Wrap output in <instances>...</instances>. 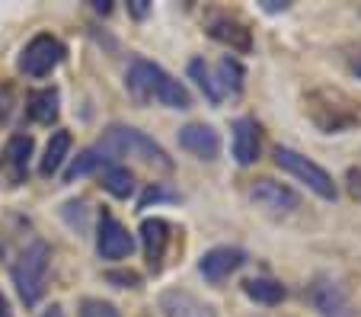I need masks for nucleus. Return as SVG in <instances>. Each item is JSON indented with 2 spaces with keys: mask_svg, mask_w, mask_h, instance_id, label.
I'll use <instances>...</instances> for the list:
<instances>
[{
  "mask_svg": "<svg viewBox=\"0 0 361 317\" xmlns=\"http://www.w3.org/2000/svg\"><path fill=\"white\" fill-rule=\"evenodd\" d=\"M243 263H246V253L240 247H212L198 260V273H202L208 282H224Z\"/></svg>",
  "mask_w": 361,
  "mask_h": 317,
  "instance_id": "nucleus-12",
  "label": "nucleus"
},
{
  "mask_svg": "<svg viewBox=\"0 0 361 317\" xmlns=\"http://www.w3.org/2000/svg\"><path fill=\"white\" fill-rule=\"evenodd\" d=\"M131 13H135V16L147 13V0H131Z\"/></svg>",
  "mask_w": 361,
  "mask_h": 317,
  "instance_id": "nucleus-29",
  "label": "nucleus"
},
{
  "mask_svg": "<svg viewBox=\"0 0 361 317\" xmlns=\"http://www.w3.org/2000/svg\"><path fill=\"white\" fill-rule=\"evenodd\" d=\"M352 71H355V74H358V77H361V52H358V55H355V58H352Z\"/></svg>",
  "mask_w": 361,
  "mask_h": 317,
  "instance_id": "nucleus-33",
  "label": "nucleus"
},
{
  "mask_svg": "<svg viewBox=\"0 0 361 317\" xmlns=\"http://www.w3.org/2000/svg\"><path fill=\"white\" fill-rule=\"evenodd\" d=\"M189 77L202 87V93H204V100L212 106H218L221 103V90H218V83H214V77H212V71H208V64L202 61V58H195V61H189Z\"/></svg>",
  "mask_w": 361,
  "mask_h": 317,
  "instance_id": "nucleus-22",
  "label": "nucleus"
},
{
  "mask_svg": "<svg viewBox=\"0 0 361 317\" xmlns=\"http://www.w3.org/2000/svg\"><path fill=\"white\" fill-rule=\"evenodd\" d=\"M68 151H71V135L64 128L55 131V135H51V141H48V148H45V157H42V164H39L42 177H55V173L61 170Z\"/></svg>",
  "mask_w": 361,
  "mask_h": 317,
  "instance_id": "nucleus-18",
  "label": "nucleus"
},
{
  "mask_svg": "<svg viewBox=\"0 0 361 317\" xmlns=\"http://www.w3.org/2000/svg\"><path fill=\"white\" fill-rule=\"evenodd\" d=\"M170 241H173V225L166 218H144L141 221V244H144V256H147L150 273H160V269H164Z\"/></svg>",
  "mask_w": 361,
  "mask_h": 317,
  "instance_id": "nucleus-11",
  "label": "nucleus"
},
{
  "mask_svg": "<svg viewBox=\"0 0 361 317\" xmlns=\"http://www.w3.org/2000/svg\"><path fill=\"white\" fill-rule=\"evenodd\" d=\"M96 151H99L102 157H106V154H116V157H135V160H141V164L154 167V170H160V173L173 170L170 154L150 138V135L131 128V125H109V128L102 131Z\"/></svg>",
  "mask_w": 361,
  "mask_h": 317,
  "instance_id": "nucleus-4",
  "label": "nucleus"
},
{
  "mask_svg": "<svg viewBox=\"0 0 361 317\" xmlns=\"http://www.w3.org/2000/svg\"><path fill=\"white\" fill-rule=\"evenodd\" d=\"M243 292L259 304H279L288 295V289L281 282H275V279H246Z\"/></svg>",
  "mask_w": 361,
  "mask_h": 317,
  "instance_id": "nucleus-19",
  "label": "nucleus"
},
{
  "mask_svg": "<svg viewBox=\"0 0 361 317\" xmlns=\"http://www.w3.org/2000/svg\"><path fill=\"white\" fill-rule=\"evenodd\" d=\"M259 151H262L259 122L250 116H240L237 122H233V157H237V164H243V167L256 164Z\"/></svg>",
  "mask_w": 361,
  "mask_h": 317,
  "instance_id": "nucleus-15",
  "label": "nucleus"
},
{
  "mask_svg": "<svg viewBox=\"0 0 361 317\" xmlns=\"http://www.w3.org/2000/svg\"><path fill=\"white\" fill-rule=\"evenodd\" d=\"M262 10L266 13H281V10H288L285 0H262Z\"/></svg>",
  "mask_w": 361,
  "mask_h": 317,
  "instance_id": "nucleus-28",
  "label": "nucleus"
},
{
  "mask_svg": "<svg viewBox=\"0 0 361 317\" xmlns=\"http://www.w3.org/2000/svg\"><path fill=\"white\" fill-rule=\"evenodd\" d=\"M160 199H176V193H170V189H160V186H150L147 193L141 196V202H137V208H147L150 202H160Z\"/></svg>",
  "mask_w": 361,
  "mask_h": 317,
  "instance_id": "nucleus-27",
  "label": "nucleus"
},
{
  "mask_svg": "<svg viewBox=\"0 0 361 317\" xmlns=\"http://www.w3.org/2000/svg\"><path fill=\"white\" fill-rule=\"evenodd\" d=\"M106 282L118 285V289H137V285H141V276L131 273V269H109V273H106Z\"/></svg>",
  "mask_w": 361,
  "mask_h": 317,
  "instance_id": "nucleus-26",
  "label": "nucleus"
},
{
  "mask_svg": "<svg viewBox=\"0 0 361 317\" xmlns=\"http://www.w3.org/2000/svg\"><path fill=\"white\" fill-rule=\"evenodd\" d=\"M275 164H279L285 173L298 177L300 183H307V189H310V193H317L320 199H326V202L336 199V183H333V177H329V173L323 170L320 164H314L310 157L298 154L294 148H279V151H275Z\"/></svg>",
  "mask_w": 361,
  "mask_h": 317,
  "instance_id": "nucleus-5",
  "label": "nucleus"
},
{
  "mask_svg": "<svg viewBox=\"0 0 361 317\" xmlns=\"http://www.w3.org/2000/svg\"><path fill=\"white\" fill-rule=\"evenodd\" d=\"M307 301L323 317H352V304H348L342 285L333 276H323V273L307 285Z\"/></svg>",
  "mask_w": 361,
  "mask_h": 317,
  "instance_id": "nucleus-8",
  "label": "nucleus"
},
{
  "mask_svg": "<svg viewBox=\"0 0 361 317\" xmlns=\"http://www.w3.org/2000/svg\"><path fill=\"white\" fill-rule=\"evenodd\" d=\"M102 164H109V157H102L96 148H90V151L77 154V160L68 167V170H64V183H74V179L87 177V173H93L96 167H102Z\"/></svg>",
  "mask_w": 361,
  "mask_h": 317,
  "instance_id": "nucleus-23",
  "label": "nucleus"
},
{
  "mask_svg": "<svg viewBox=\"0 0 361 317\" xmlns=\"http://www.w3.org/2000/svg\"><path fill=\"white\" fill-rule=\"evenodd\" d=\"M0 317H13V314H10V301L4 295H0Z\"/></svg>",
  "mask_w": 361,
  "mask_h": 317,
  "instance_id": "nucleus-32",
  "label": "nucleus"
},
{
  "mask_svg": "<svg viewBox=\"0 0 361 317\" xmlns=\"http://www.w3.org/2000/svg\"><path fill=\"white\" fill-rule=\"evenodd\" d=\"M204 29H208V35H212L214 42L231 45V52H237V55H250L252 52V32L243 20H237V16L218 13V10H214V13L204 16Z\"/></svg>",
  "mask_w": 361,
  "mask_h": 317,
  "instance_id": "nucleus-9",
  "label": "nucleus"
},
{
  "mask_svg": "<svg viewBox=\"0 0 361 317\" xmlns=\"http://www.w3.org/2000/svg\"><path fill=\"white\" fill-rule=\"evenodd\" d=\"M157 304H160V314L164 317H214L212 304L198 301V298L185 289H166Z\"/></svg>",
  "mask_w": 361,
  "mask_h": 317,
  "instance_id": "nucleus-16",
  "label": "nucleus"
},
{
  "mask_svg": "<svg viewBox=\"0 0 361 317\" xmlns=\"http://www.w3.org/2000/svg\"><path fill=\"white\" fill-rule=\"evenodd\" d=\"M39 317H64V308L61 304H51V308H45Z\"/></svg>",
  "mask_w": 361,
  "mask_h": 317,
  "instance_id": "nucleus-30",
  "label": "nucleus"
},
{
  "mask_svg": "<svg viewBox=\"0 0 361 317\" xmlns=\"http://www.w3.org/2000/svg\"><path fill=\"white\" fill-rule=\"evenodd\" d=\"M48 266H51V247L42 237H32L26 247L16 253V260H10V279L16 285V295L26 308L39 304V298L45 295L48 285Z\"/></svg>",
  "mask_w": 361,
  "mask_h": 317,
  "instance_id": "nucleus-3",
  "label": "nucleus"
},
{
  "mask_svg": "<svg viewBox=\"0 0 361 317\" xmlns=\"http://www.w3.org/2000/svg\"><path fill=\"white\" fill-rule=\"evenodd\" d=\"M179 148L195 154L198 160H214L221 154V138L212 125L192 122V125H185V128H179Z\"/></svg>",
  "mask_w": 361,
  "mask_h": 317,
  "instance_id": "nucleus-14",
  "label": "nucleus"
},
{
  "mask_svg": "<svg viewBox=\"0 0 361 317\" xmlns=\"http://www.w3.org/2000/svg\"><path fill=\"white\" fill-rule=\"evenodd\" d=\"M26 112L32 122L39 125H51L61 112V97H58L55 87H42V90H32L29 93V103H26Z\"/></svg>",
  "mask_w": 361,
  "mask_h": 317,
  "instance_id": "nucleus-17",
  "label": "nucleus"
},
{
  "mask_svg": "<svg viewBox=\"0 0 361 317\" xmlns=\"http://www.w3.org/2000/svg\"><path fill=\"white\" fill-rule=\"evenodd\" d=\"M243 64L237 61V58H224V61L218 64V90H221V97L224 93H231V97H237L240 90H243Z\"/></svg>",
  "mask_w": 361,
  "mask_h": 317,
  "instance_id": "nucleus-20",
  "label": "nucleus"
},
{
  "mask_svg": "<svg viewBox=\"0 0 361 317\" xmlns=\"http://www.w3.org/2000/svg\"><path fill=\"white\" fill-rule=\"evenodd\" d=\"M68 49H64V42L51 32H39L26 42V49L20 52V71L26 77H45L64 61Z\"/></svg>",
  "mask_w": 361,
  "mask_h": 317,
  "instance_id": "nucleus-6",
  "label": "nucleus"
},
{
  "mask_svg": "<svg viewBox=\"0 0 361 317\" xmlns=\"http://www.w3.org/2000/svg\"><path fill=\"white\" fill-rule=\"evenodd\" d=\"M93 10H96V13H109V10H112V4H106V0H96V4H93Z\"/></svg>",
  "mask_w": 361,
  "mask_h": 317,
  "instance_id": "nucleus-31",
  "label": "nucleus"
},
{
  "mask_svg": "<svg viewBox=\"0 0 361 317\" xmlns=\"http://www.w3.org/2000/svg\"><path fill=\"white\" fill-rule=\"evenodd\" d=\"M304 112L317 131L342 135L361 125V106L339 87H317L304 97Z\"/></svg>",
  "mask_w": 361,
  "mask_h": 317,
  "instance_id": "nucleus-1",
  "label": "nucleus"
},
{
  "mask_svg": "<svg viewBox=\"0 0 361 317\" xmlns=\"http://www.w3.org/2000/svg\"><path fill=\"white\" fill-rule=\"evenodd\" d=\"M250 199L275 215H285L291 208H298V193L291 186H285V183H275V179H256L250 186Z\"/></svg>",
  "mask_w": 361,
  "mask_h": 317,
  "instance_id": "nucleus-13",
  "label": "nucleus"
},
{
  "mask_svg": "<svg viewBox=\"0 0 361 317\" xmlns=\"http://www.w3.org/2000/svg\"><path fill=\"white\" fill-rule=\"evenodd\" d=\"M61 215H64V221H68L71 228L87 231V202H64Z\"/></svg>",
  "mask_w": 361,
  "mask_h": 317,
  "instance_id": "nucleus-25",
  "label": "nucleus"
},
{
  "mask_svg": "<svg viewBox=\"0 0 361 317\" xmlns=\"http://www.w3.org/2000/svg\"><path fill=\"white\" fill-rule=\"evenodd\" d=\"M102 186L109 189L116 199H128L131 189H135V179H131V173L125 170V167L106 164V173H102Z\"/></svg>",
  "mask_w": 361,
  "mask_h": 317,
  "instance_id": "nucleus-21",
  "label": "nucleus"
},
{
  "mask_svg": "<svg viewBox=\"0 0 361 317\" xmlns=\"http://www.w3.org/2000/svg\"><path fill=\"white\" fill-rule=\"evenodd\" d=\"M125 83H128V90L137 100H144V103L157 100V103L170 106V109H189L192 106L189 90H185L176 77L166 74L160 64L147 61V58H131Z\"/></svg>",
  "mask_w": 361,
  "mask_h": 317,
  "instance_id": "nucleus-2",
  "label": "nucleus"
},
{
  "mask_svg": "<svg viewBox=\"0 0 361 317\" xmlns=\"http://www.w3.org/2000/svg\"><path fill=\"white\" fill-rule=\"evenodd\" d=\"M80 317H122L116 304L102 301V298H83L80 301Z\"/></svg>",
  "mask_w": 361,
  "mask_h": 317,
  "instance_id": "nucleus-24",
  "label": "nucleus"
},
{
  "mask_svg": "<svg viewBox=\"0 0 361 317\" xmlns=\"http://www.w3.org/2000/svg\"><path fill=\"white\" fill-rule=\"evenodd\" d=\"M96 250H99L102 260H125L135 250V237L128 234V228L116 215L102 212L99 225H96Z\"/></svg>",
  "mask_w": 361,
  "mask_h": 317,
  "instance_id": "nucleus-10",
  "label": "nucleus"
},
{
  "mask_svg": "<svg viewBox=\"0 0 361 317\" xmlns=\"http://www.w3.org/2000/svg\"><path fill=\"white\" fill-rule=\"evenodd\" d=\"M32 135H23V131H16V135H10L7 145L0 148V183L10 189L23 186L29 177V160H32Z\"/></svg>",
  "mask_w": 361,
  "mask_h": 317,
  "instance_id": "nucleus-7",
  "label": "nucleus"
}]
</instances>
